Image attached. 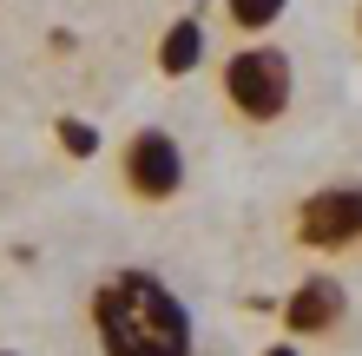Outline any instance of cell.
I'll use <instances>...</instances> for the list:
<instances>
[{
    "mask_svg": "<svg viewBox=\"0 0 362 356\" xmlns=\"http://www.w3.org/2000/svg\"><path fill=\"white\" fill-rule=\"evenodd\" d=\"M86 323L99 356H198L191 304L145 264L105 270L86 297Z\"/></svg>",
    "mask_w": 362,
    "mask_h": 356,
    "instance_id": "cell-1",
    "label": "cell"
},
{
    "mask_svg": "<svg viewBox=\"0 0 362 356\" xmlns=\"http://www.w3.org/2000/svg\"><path fill=\"white\" fill-rule=\"evenodd\" d=\"M218 99L238 125H284L296 106V59L276 40H238L218 67Z\"/></svg>",
    "mask_w": 362,
    "mask_h": 356,
    "instance_id": "cell-2",
    "label": "cell"
},
{
    "mask_svg": "<svg viewBox=\"0 0 362 356\" xmlns=\"http://www.w3.org/2000/svg\"><path fill=\"white\" fill-rule=\"evenodd\" d=\"M290 238L310 258H356L362 251V178L316 185L290 205Z\"/></svg>",
    "mask_w": 362,
    "mask_h": 356,
    "instance_id": "cell-3",
    "label": "cell"
},
{
    "mask_svg": "<svg viewBox=\"0 0 362 356\" xmlns=\"http://www.w3.org/2000/svg\"><path fill=\"white\" fill-rule=\"evenodd\" d=\"M119 185L132 205H172L185 192V145L165 125H139L119 145Z\"/></svg>",
    "mask_w": 362,
    "mask_h": 356,
    "instance_id": "cell-4",
    "label": "cell"
},
{
    "mask_svg": "<svg viewBox=\"0 0 362 356\" xmlns=\"http://www.w3.org/2000/svg\"><path fill=\"white\" fill-rule=\"evenodd\" d=\"M284 337H336L349 323V290L329 277V270H310L303 284H290L284 310H276Z\"/></svg>",
    "mask_w": 362,
    "mask_h": 356,
    "instance_id": "cell-5",
    "label": "cell"
},
{
    "mask_svg": "<svg viewBox=\"0 0 362 356\" xmlns=\"http://www.w3.org/2000/svg\"><path fill=\"white\" fill-rule=\"evenodd\" d=\"M204 59H211V33H204L198 13H178L172 27L158 33V47H152V67H158L165 79H191Z\"/></svg>",
    "mask_w": 362,
    "mask_h": 356,
    "instance_id": "cell-6",
    "label": "cell"
},
{
    "mask_svg": "<svg viewBox=\"0 0 362 356\" xmlns=\"http://www.w3.org/2000/svg\"><path fill=\"white\" fill-rule=\"evenodd\" d=\"M284 13H290V0H224V27L238 40H270Z\"/></svg>",
    "mask_w": 362,
    "mask_h": 356,
    "instance_id": "cell-7",
    "label": "cell"
},
{
    "mask_svg": "<svg viewBox=\"0 0 362 356\" xmlns=\"http://www.w3.org/2000/svg\"><path fill=\"white\" fill-rule=\"evenodd\" d=\"M53 145H59V152H66V159H99V125L93 119H79V113H59L53 119Z\"/></svg>",
    "mask_w": 362,
    "mask_h": 356,
    "instance_id": "cell-8",
    "label": "cell"
},
{
    "mask_svg": "<svg viewBox=\"0 0 362 356\" xmlns=\"http://www.w3.org/2000/svg\"><path fill=\"white\" fill-rule=\"evenodd\" d=\"M264 356H303V350H296V337H276V343H264Z\"/></svg>",
    "mask_w": 362,
    "mask_h": 356,
    "instance_id": "cell-9",
    "label": "cell"
},
{
    "mask_svg": "<svg viewBox=\"0 0 362 356\" xmlns=\"http://www.w3.org/2000/svg\"><path fill=\"white\" fill-rule=\"evenodd\" d=\"M356 40H362V0H356Z\"/></svg>",
    "mask_w": 362,
    "mask_h": 356,
    "instance_id": "cell-10",
    "label": "cell"
},
{
    "mask_svg": "<svg viewBox=\"0 0 362 356\" xmlns=\"http://www.w3.org/2000/svg\"><path fill=\"white\" fill-rule=\"evenodd\" d=\"M0 356H20V350H0Z\"/></svg>",
    "mask_w": 362,
    "mask_h": 356,
    "instance_id": "cell-11",
    "label": "cell"
}]
</instances>
